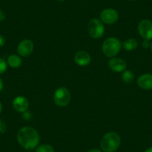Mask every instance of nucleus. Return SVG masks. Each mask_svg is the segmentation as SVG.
Instances as JSON below:
<instances>
[{
	"mask_svg": "<svg viewBox=\"0 0 152 152\" xmlns=\"http://www.w3.org/2000/svg\"><path fill=\"white\" fill-rule=\"evenodd\" d=\"M17 137L20 145L28 150L34 149L40 142L39 134L31 127L26 126L20 128L17 132Z\"/></svg>",
	"mask_w": 152,
	"mask_h": 152,
	"instance_id": "f257e3e1",
	"label": "nucleus"
},
{
	"mask_svg": "<svg viewBox=\"0 0 152 152\" xmlns=\"http://www.w3.org/2000/svg\"><path fill=\"white\" fill-rule=\"evenodd\" d=\"M121 139L115 132H108L103 136L101 140V148L104 152H114L119 148Z\"/></svg>",
	"mask_w": 152,
	"mask_h": 152,
	"instance_id": "f03ea898",
	"label": "nucleus"
},
{
	"mask_svg": "<svg viewBox=\"0 0 152 152\" xmlns=\"http://www.w3.org/2000/svg\"><path fill=\"white\" fill-rule=\"evenodd\" d=\"M122 48L120 40L116 37H109L104 41L102 44V51L105 56L113 58L119 53Z\"/></svg>",
	"mask_w": 152,
	"mask_h": 152,
	"instance_id": "7ed1b4c3",
	"label": "nucleus"
},
{
	"mask_svg": "<svg viewBox=\"0 0 152 152\" xmlns=\"http://www.w3.org/2000/svg\"><path fill=\"white\" fill-rule=\"evenodd\" d=\"M87 31L92 38L99 39L102 37L104 33V27L103 23L99 19H92L87 26Z\"/></svg>",
	"mask_w": 152,
	"mask_h": 152,
	"instance_id": "20e7f679",
	"label": "nucleus"
},
{
	"mask_svg": "<svg viewBox=\"0 0 152 152\" xmlns=\"http://www.w3.org/2000/svg\"><path fill=\"white\" fill-rule=\"evenodd\" d=\"M55 104L59 107H65L69 104L71 94L66 87H59L55 90L53 96Z\"/></svg>",
	"mask_w": 152,
	"mask_h": 152,
	"instance_id": "39448f33",
	"label": "nucleus"
},
{
	"mask_svg": "<svg viewBox=\"0 0 152 152\" xmlns=\"http://www.w3.org/2000/svg\"><path fill=\"white\" fill-rule=\"evenodd\" d=\"M138 31L144 40L152 39V22L148 20H143L139 23Z\"/></svg>",
	"mask_w": 152,
	"mask_h": 152,
	"instance_id": "423d86ee",
	"label": "nucleus"
},
{
	"mask_svg": "<svg viewBox=\"0 0 152 152\" xmlns=\"http://www.w3.org/2000/svg\"><path fill=\"white\" fill-rule=\"evenodd\" d=\"M101 20L105 24L111 25L116 23L119 19V14L116 10L112 8L105 9L101 13Z\"/></svg>",
	"mask_w": 152,
	"mask_h": 152,
	"instance_id": "0eeeda50",
	"label": "nucleus"
},
{
	"mask_svg": "<svg viewBox=\"0 0 152 152\" xmlns=\"http://www.w3.org/2000/svg\"><path fill=\"white\" fill-rule=\"evenodd\" d=\"M34 50V43L31 40H23L19 43L17 46V52L22 57H28L31 54Z\"/></svg>",
	"mask_w": 152,
	"mask_h": 152,
	"instance_id": "6e6552de",
	"label": "nucleus"
},
{
	"mask_svg": "<svg viewBox=\"0 0 152 152\" xmlns=\"http://www.w3.org/2000/svg\"><path fill=\"white\" fill-rule=\"evenodd\" d=\"M110 69L116 72H121L126 69V62L122 58H112L108 63Z\"/></svg>",
	"mask_w": 152,
	"mask_h": 152,
	"instance_id": "1a4fd4ad",
	"label": "nucleus"
},
{
	"mask_svg": "<svg viewBox=\"0 0 152 152\" xmlns=\"http://www.w3.org/2000/svg\"><path fill=\"white\" fill-rule=\"evenodd\" d=\"M28 101L24 96H17L13 101V107L17 112H26L28 108Z\"/></svg>",
	"mask_w": 152,
	"mask_h": 152,
	"instance_id": "9d476101",
	"label": "nucleus"
},
{
	"mask_svg": "<svg viewBox=\"0 0 152 152\" xmlns=\"http://www.w3.org/2000/svg\"><path fill=\"white\" fill-rule=\"evenodd\" d=\"M75 62L81 66H85L90 64L91 61V57L90 54L84 51H79L75 55Z\"/></svg>",
	"mask_w": 152,
	"mask_h": 152,
	"instance_id": "9b49d317",
	"label": "nucleus"
},
{
	"mask_svg": "<svg viewBox=\"0 0 152 152\" xmlns=\"http://www.w3.org/2000/svg\"><path fill=\"white\" fill-rule=\"evenodd\" d=\"M137 84L143 90H151L152 74H144L140 75L137 79Z\"/></svg>",
	"mask_w": 152,
	"mask_h": 152,
	"instance_id": "f8f14e48",
	"label": "nucleus"
},
{
	"mask_svg": "<svg viewBox=\"0 0 152 152\" xmlns=\"http://www.w3.org/2000/svg\"><path fill=\"white\" fill-rule=\"evenodd\" d=\"M8 64L12 68H18L22 64V59L20 57L16 55H12L9 56L8 59Z\"/></svg>",
	"mask_w": 152,
	"mask_h": 152,
	"instance_id": "ddd939ff",
	"label": "nucleus"
},
{
	"mask_svg": "<svg viewBox=\"0 0 152 152\" xmlns=\"http://www.w3.org/2000/svg\"><path fill=\"white\" fill-rule=\"evenodd\" d=\"M138 46V43L134 38H130L125 40L123 43V47L127 51H132L136 49Z\"/></svg>",
	"mask_w": 152,
	"mask_h": 152,
	"instance_id": "4468645a",
	"label": "nucleus"
},
{
	"mask_svg": "<svg viewBox=\"0 0 152 152\" xmlns=\"http://www.w3.org/2000/svg\"><path fill=\"white\" fill-rule=\"evenodd\" d=\"M134 78V75L130 70H126L123 72L122 76V80L123 82L126 83V84H129V83L132 82Z\"/></svg>",
	"mask_w": 152,
	"mask_h": 152,
	"instance_id": "2eb2a0df",
	"label": "nucleus"
},
{
	"mask_svg": "<svg viewBox=\"0 0 152 152\" xmlns=\"http://www.w3.org/2000/svg\"><path fill=\"white\" fill-rule=\"evenodd\" d=\"M35 152H55L53 147L49 144H42L37 146Z\"/></svg>",
	"mask_w": 152,
	"mask_h": 152,
	"instance_id": "dca6fc26",
	"label": "nucleus"
},
{
	"mask_svg": "<svg viewBox=\"0 0 152 152\" xmlns=\"http://www.w3.org/2000/svg\"><path fill=\"white\" fill-rule=\"evenodd\" d=\"M7 69V63L2 58H0V75L3 74Z\"/></svg>",
	"mask_w": 152,
	"mask_h": 152,
	"instance_id": "f3484780",
	"label": "nucleus"
},
{
	"mask_svg": "<svg viewBox=\"0 0 152 152\" xmlns=\"http://www.w3.org/2000/svg\"><path fill=\"white\" fill-rule=\"evenodd\" d=\"M6 130L7 127L5 122H4L3 120H2V119H0V133H1V134H3V133H5V131H6Z\"/></svg>",
	"mask_w": 152,
	"mask_h": 152,
	"instance_id": "a211bd4d",
	"label": "nucleus"
},
{
	"mask_svg": "<svg viewBox=\"0 0 152 152\" xmlns=\"http://www.w3.org/2000/svg\"><path fill=\"white\" fill-rule=\"evenodd\" d=\"M5 17H6V15H5V12L2 10L0 9V22L4 21L5 20Z\"/></svg>",
	"mask_w": 152,
	"mask_h": 152,
	"instance_id": "6ab92c4d",
	"label": "nucleus"
},
{
	"mask_svg": "<svg viewBox=\"0 0 152 152\" xmlns=\"http://www.w3.org/2000/svg\"><path fill=\"white\" fill-rule=\"evenodd\" d=\"M142 46L143 48H145V49H148L149 46H151V43L150 42H149V40H144V41L142 42Z\"/></svg>",
	"mask_w": 152,
	"mask_h": 152,
	"instance_id": "aec40b11",
	"label": "nucleus"
},
{
	"mask_svg": "<svg viewBox=\"0 0 152 152\" xmlns=\"http://www.w3.org/2000/svg\"><path fill=\"white\" fill-rule=\"evenodd\" d=\"M5 44V39L2 34H0V47H2Z\"/></svg>",
	"mask_w": 152,
	"mask_h": 152,
	"instance_id": "412c9836",
	"label": "nucleus"
},
{
	"mask_svg": "<svg viewBox=\"0 0 152 152\" xmlns=\"http://www.w3.org/2000/svg\"><path fill=\"white\" fill-rule=\"evenodd\" d=\"M87 152H102V151H100L98 148H93V149H91V150L88 151Z\"/></svg>",
	"mask_w": 152,
	"mask_h": 152,
	"instance_id": "4be33fe9",
	"label": "nucleus"
},
{
	"mask_svg": "<svg viewBox=\"0 0 152 152\" xmlns=\"http://www.w3.org/2000/svg\"><path fill=\"white\" fill-rule=\"evenodd\" d=\"M2 88H3V81L0 78V91L2 90Z\"/></svg>",
	"mask_w": 152,
	"mask_h": 152,
	"instance_id": "5701e85b",
	"label": "nucleus"
},
{
	"mask_svg": "<svg viewBox=\"0 0 152 152\" xmlns=\"http://www.w3.org/2000/svg\"><path fill=\"white\" fill-rule=\"evenodd\" d=\"M145 152H152V147H151V148H148L147 150H146Z\"/></svg>",
	"mask_w": 152,
	"mask_h": 152,
	"instance_id": "b1692460",
	"label": "nucleus"
},
{
	"mask_svg": "<svg viewBox=\"0 0 152 152\" xmlns=\"http://www.w3.org/2000/svg\"><path fill=\"white\" fill-rule=\"evenodd\" d=\"M2 111V103L0 102V114H1Z\"/></svg>",
	"mask_w": 152,
	"mask_h": 152,
	"instance_id": "393cba45",
	"label": "nucleus"
},
{
	"mask_svg": "<svg viewBox=\"0 0 152 152\" xmlns=\"http://www.w3.org/2000/svg\"><path fill=\"white\" fill-rule=\"evenodd\" d=\"M151 50H152V42L151 43Z\"/></svg>",
	"mask_w": 152,
	"mask_h": 152,
	"instance_id": "a878e982",
	"label": "nucleus"
},
{
	"mask_svg": "<svg viewBox=\"0 0 152 152\" xmlns=\"http://www.w3.org/2000/svg\"><path fill=\"white\" fill-rule=\"evenodd\" d=\"M58 1H60V2H64V1H65V0H58Z\"/></svg>",
	"mask_w": 152,
	"mask_h": 152,
	"instance_id": "bb28decb",
	"label": "nucleus"
},
{
	"mask_svg": "<svg viewBox=\"0 0 152 152\" xmlns=\"http://www.w3.org/2000/svg\"><path fill=\"white\" fill-rule=\"evenodd\" d=\"M131 1H135V0H131Z\"/></svg>",
	"mask_w": 152,
	"mask_h": 152,
	"instance_id": "cd10ccee",
	"label": "nucleus"
}]
</instances>
